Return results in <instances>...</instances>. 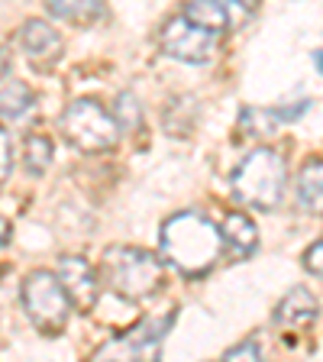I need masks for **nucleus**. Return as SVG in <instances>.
<instances>
[{
  "label": "nucleus",
  "instance_id": "1",
  "mask_svg": "<svg viewBox=\"0 0 323 362\" xmlns=\"http://www.w3.org/2000/svg\"><path fill=\"white\" fill-rule=\"evenodd\" d=\"M220 246H226L223 230L213 226L204 214H175L162 226V256L172 265H178L184 275L211 272L220 256Z\"/></svg>",
  "mask_w": 323,
  "mask_h": 362
},
{
  "label": "nucleus",
  "instance_id": "2",
  "mask_svg": "<svg viewBox=\"0 0 323 362\" xmlns=\"http://www.w3.org/2000/svg\"><path fill=\"white\" fill-rule=\"evenodd\" d=\"M100 275L127 301H146L165 285L162 259L133 246H110L100 262Z\"/></svg>",
  "mask_w": 323,
  "mask_h": 362
},
{
  "label": "nucleus",
  "instance_id": "3",
  "mask_svg": "<svg viewBox=\"0 0 323 362\" xmlns=\"http://www.w3.org/2000/svg\"><path fill=\"white\" fill-rule=\"evenodd\" d=\"M288 181V165L281 152L275 149H256L242 158L233 172V191L242 204L259 207V211H271L281 204Z\"/></svg>",
  "mask_w": 323,
  "mask_h": 362
},
{
  "label": "nucleus",
  "instance_id": "4",
  "mask_svg": "<svg viewBox=\"0 0 323 362\" xmlns=\"http://www.w3.org/2000/svg\"><path fill=\"white\" fill-rule=\"evenodd\" d=\"M23 308L30 314L33 327L45 337H59L68 327V314H71V298H68L65 285L52 272H33L23 281Z\"/></svg>",
  "mask_w": 323,
  "mask_h": 362
},
{
  "label": "nucleus",
  "instance_id": "5",
  "mask_svg": "<svg viewBox=\"0 0 323 362\" xmlns=\"http://www.w3.org/2000/svg\"><path fill=\"white\" fill-rule=\"evenodd\" d=\"M120 120L107 113L98 100H75L61 113V136L81 152H107L117 146Z\"/></svg>",
  "mask_w": 323,
  "mask_h": 362
},
{
  "label": "nucleus",
  "instance_id": "6",
  "mask_svg": "<svg viewBox=\"0 0 323 362\" xmlns=\"http://www.w3.org/2000/svg\"><path fill=\"white\" fill-rule=\"evenodd\" d=\"M217 36L220 33L194 23L188 13L175 16V20L165 23V30H162V52L178 62L204 65V62H211L217 55Z\"/></svg>",
  "mask_w": 323,
  "mask_h": 362
},
{
  "label": "nucleus",
  "instance_id": "7",
  "mask_svg": "<svg viewBox=\"0 0 323 362\" xmlns=\"http://www.w3.org/2000/svg\"><path fill=\"white\" fill-rule=\"evenodd\" d=\"M184 13L213 33L240 30L256 13V0H191Z\"/></svg>",
  "mask_w": 323,
  "mask_h": 362
},
{
  "label": "nucleus",
  "instance_id": "8",
  "mask_svg": "<svg viewBox=\"0 0 323 362\" xmlns=\"http://www.w3.org/2000/svg\"><path fill=\"white\" fill-rule=\"evenodd\" d=\"M59 279L65 285L68 298L78 310H90L98 308L100 298V281H98V269L81 256H61L59 259Z\"/></svg>",
  "mask_w": 323,
  "mask_h": 362
},
{
  "label": "nucleus",
  "instance_id": "9",
  "mask_svg": "<svg viewBox=\"0 0 323 362\" xmlns=\"http://www.w3.org/2000/svg\"><path fill=\"white\" fill-rule=\"evenodd\" d=\"M20 45H23V52H26V59H30L36 68H52L55 62H59V55H61L59 33H55L49 23H42V20H30L26 26H23Z\"/></svg>",
  "mask_w": 323,
  "mask_h": 362
},
{
  "label": "nucleus",
  "instance_id": "10",
  "mask_svg": "<svg viewBox=\"0 0 323 362\" xmlns=\"http://www.w3.org/2000/svg\"><path fill=\"white\" fill-rule=\"evenodd\" d=\"M314 317H317V298L307 288H291L278 301L271 320L278 327H307Z\"/></svg>",
  "mask_w": 323,
  "mask_h": 362
},
{
  "label": "nucleus",
  "instance_id": "11",
  "mask_svg": "<svg viewBox=\"0 0 323 362\" xmlns=\"http://www.w3.org/2000/svg\"><path fill=\"white\" fill-rule=\"evenodd\" d=\"M220 230H223V243L233 249V252H240V256H249V252L259 246L256 223H252L246 214H240V211L226 214L223 223H220Z\"/></svg>",
  "mask_w": 323,
  "mask_h": 362
},
{
  "label": "nucleus",
  "instance_id": "12",
  "mask_svg": "<svg viewBox=\"0 0 323 362\" xmlns=\"http://www.w3.org/2000/svg\"><path fill=\"white\" fill-rule=\"evenodd\" d=\"M298 201L307 214H323V158H314L298 175Z\"/></svg>",
  "mask_w": 323,
  "mask_h": 362
},
{
  "label": "nucleus",
  "instance_id": "13",
  "mask_svg": "<svg viewBox=\"0 0 323 362\" xmlns=\"http://www.w3.org/2000/svg\"><path fill=\"white\" fill-rule=\"evenodd\" d=\"M45 4H49L52 16H59L65 23H75V26L94 23L100 16V10H104V0H45Z\"/></svg>",
  "mask_w": 323,
  "mask_h": 362
},
{
  "label": "nucleus",
  "instance_id": "14",
  "mask_svg": "<svg viewBox=\"0 0 323 362\" xmlns=\"http://www.w3.org/2000/svg\"><path fill=\"white\" fill-rule=\"evenodd\" d=\"M33 90L26 88L23 81H16V78H4V100H0V110H4V120H20L23 113H30L33 110Z\"/></svg>",
  "mask_w": 323,
  "mask_h": 362
},
{
  "label": "nucleus",
  "instance_id": "15",
  "mask_svg": "<svg viewBox=\"0 0 323 362\" xmlns=\"http://www.w3.org/2000/svg\"><path fill=\"white\" fill-rule=\"evenodd\" d=\"M49 165H52V143L45 136H30L26 139V168H30V175H42Z\"/></svg>",
  "mask_w": 323,
  "mask_h": 362
},
{
  "label": "nucleus",
  "instance_id": "16",
  "mask_svg": "<svg viewBox=\"0 0 323 362\" xmlns=\"http://www.w3.org/2000/svg\"><path fill=\"white\" fill-rule=\"evenodd\" d=\"M113 117H117V120H120V127H127V129H133L136 123H139V104L133 100V94H120Z\"/></svg>",
  "mask_w": 323,
  "mask_h": 362
},
{
  "label": "nucleus",
  "instance_id": "17",
  "mask_svg": "<svg viewBox=\"0 0 323 362\" xmlns=\"http://www.w3.org/2000/svg\"><path fill=\"white\" fill-rule=\"evenodd\" d=\"M304 269L314 272V275H320V279H323V240H317L314 246L304 252Z\"/></svg>",
  "mask_w": 323,
  "mask_h": 362
},
{
  "label": "nucleus",
  "instance_id": "18",
  "mask_svg": "<svg viewBox=\"0 0 323 362\" xmlns=\"http://www.w3.org/2000/svg\"><path fill=\"white\" fill-rule=\"evenodd\" d=\"M223 359H259V343L256 339H246V343H240V346L226 349Z\"/></svg>",
  "mask_w": 323,
  "mask_h": 362
},
{
  "label": "nucleus",
  "instance_id": "19",
  "mask_svg": "<svg viewBox=\"0 0 323 362\" xmlns=\"http://www.w3.org/2000/svg\"><path fill=\"white\" fill-rule=\"evenodd\" d=\"M0 143H4V156H0L4 158V165H0V175H4V181H7L10 178V133L7 129L0 133Z\"/></svg>",
  "mask_w": 323,
  "mask_h": 362
},
{
  "label": "nucleus",
  "instance_id": "20",
  "mask_svg": "<svg viewBox=\"0 0 323 362\" xmlns=\"http://www.w3.org/2000/svg\"><path fill=\"white\" fill-rule=\"evenodd\" d=\"M314 62H317V68L323 71V49H320V52H314Z\"/></svg>",
  "mask_w": 323,
  "mask_h": 362
}]
</instances>
